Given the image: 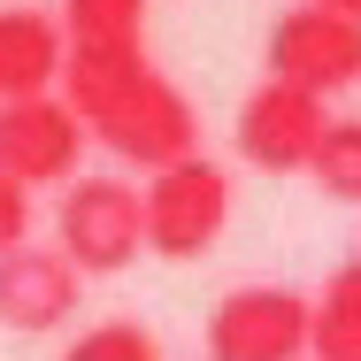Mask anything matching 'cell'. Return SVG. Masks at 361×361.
<instances>
[{
	"label": "cell",
	"instance_id": "obj_1",
	"mask_svg": "<svg viewBox=\"0 0 361 361\" xmlns=\"http://www.w3.org/2000/svg\"><path fill=\"white\" fill-rule=\"evenodd\" d=\"M70 116L85 139H100L131 169H169L185 154H200V108L177 92V77L146 54V39H108V47H62V85Z\"/></svg>",
	"mask_w": 361,
	"mask_h": 361
},
{
	"label": "cell",
	"instance_id": "obj_2",
	"mask_svg": "<svg viewBox=\"0 0 361 361\" xmlns=\"http://www.w3.org/2000/svg\"><path fill=\"white\" fill-rule=\"evenodd\" d=\"M139 216H146V254H161V262L216 254V238L231 231V169L208 161V154H185L169 169H154L139 185Z\"/></svg>",
	"mask_w": 361,
	"mask_h": 361
},
{
	"label": "cell",
	"instance_id": "obj_3",
	"mask_svg": "<svg viewBox=\"0 0 361 361\" xmlns=\"http://www.w3.org/2000/svg\"><path fill=\"white\" fill-rule=\"evenodd\" d=\"M54 254L77 277H123L146 254L139 185H123V177H70V192L54 208Z\"/></svg>",
	"mask_w": 361,
	"mask_h": 361
},
{
	"label": "cell",
	"instance_id": "obj_4",
	"mask_svg": "<svg viewBox=\"0 0 361 361\" xmlns=\"http://www.w3.org/2000/svg\"><path fill=\"white\" fill-rule=\"evenodd\" d=\"M262 62H269L277 85H300L315 100H331V92L361 85V23H346L323 0H292V8H277V23L262 39Z\"/></svg>",
	"mask_w": 361,
	"mask_h": 361
},
{
	"label": "cell",
	"instance_id": "obj_5",
	"mask_svg": "<svg viewBox=\"0 0 361 361\" xmlns=\"http://www.w3.org/2000/svg\"><path fill=\"white\" fill-rule=\"evenodd\" d=\"M307 292L238 285L208 307V361H307Z\"/></svg>",
	"mask_w": 361,
	"mask_h": 361
},
{
	"label": "cell",
	"instance_id": "obj_6",
	"mask_svg": "<svg viewBox=\"0 0 361 361\" xmlns=\"http://www.w3.org/2000/svg\"><path fill=\"white\" fill-rule=\"evenodd\" d=\"M85 123L70 116L62 92H23V100H0V177L39 192V185H70L77 161H85Z\"/></svg>",
	"mask_w": 361,
	"mask_h": 361
},
{
	"label": "cell",
	"instance_id": "obj_7",
	"mask_svg": "<svg viewBox=\"0 0 361 361\" xmlns=\"http://www.w3.org/2000/svg\"><path fill=\"white\" fill-rule=\"evenodd\" d=\"M323 123H331V108H323L315 92L262 77V85L238 100V161L262 169V177H300V169L315 161Z\"/></svg>",
	"mask_w": 361,
	"mask_h": 361
},
{
	"label": "cell",
	"instance_id": "obj_8",
	"mask_svg": "<svg viewBox=\"0 0 361 361\" xmlns=\"http://www.w3.org/2000/svg\"><path fill=\"white\" fill-rule=\"evenodd\" d=\"M77 300H85V277H77L54 246H16V254H0V323H8V331H23V338L62 331L77 315Z\"/></svg>",
	"mask_w": 361,
	"mask_h": 361
},
{
	"label": "cell",
	"instance_id": "obj_9",
	"mask_svg": "<svg viewBox=\"0 0 361 361\" xmlns=\"http://www.w3.org/2000/svg\"><path fill=\"white\" fill-rule=\"evenodd\" d=\"M62 85V23L54 8H0V100Z\"/></svg>",
	"mask_w": 361,
	"mask_h": 361
},
{
	"label": "cell",
	"instance_id": "obj_10",
	"mask_svg": "<svg viewBox=\"0 0 361 361\" xmlns=\"http://www.w3.org/2000/svg\"><path fill=\"white\" fill-rule=\"evenodd\" d=\"M307 361H361V254L338 262L323 292H307Z\"/></svg>",
	"mask_w": 361,
	"mask_h": 361
},
{
	"label": "cell",
	"instance_id": "obj_11",
	"mask_svg": "<svg viewBox=\"0 0 361 361\" xmlns=\"http://www.w3.org/2000/svg\"><path fill=\"white\" fill-rule=\"evenodd\" d=\"M62 47H108V39H146V0H62Z\"/></svg>",
	"mask_w": 361,
	"mask_h": 361
},
{
	"label": "cell",
	"instance_id": "obj_12",
	"mask_svg": "<svg viewBox=\"0 0 361 361\" xmlns=\"http://www.w3.org/2000/svg\"><path fill=\"white\" fill-rule=\"evenodd\" d=\"M307 177H315L331 200H354L361 208V116H331V123H323Z\"/></svg>",
	"mask_w": 361,
	"mask_h": 361
},
{
	"label": "cell",
	"instance_id": "obj_13",
	"mask_svg": "<svg viewBox=\"0 0 361 361\" xmlns=\"http://www.w3.org/2000/svg\"><path fill=\"white\" fill-rule=\"evenodd\" d=\"M62 361H161V338L146 331L139 315H108V323H92V331H77Z\"/></svg>",
	"mask_w": 361,
	"mask_h": 361
},
{
	"label": "cell",
	"instance_id": "obj_14",
	"mask_svg": "<svg viewBox=\"0 0 361 361\" xmlns=\"http://www.w3.org/2000/svg\"><path fill=\"white\" fill-rule=\"evenodd\" d=\"M16 246H31V192L0 177V254H16Z\"/></svg>",
	"mask_w": 361,
	"mask_h": 361
},
{
	"label": "cell",
	"instance_id": "obj_15",
	"mask_svg": "<svg viewBox=\"0 0 361 361\" xmlns=\"http://www.w3.org/2000/svg\"><path fill=\"white\" fill-rule=\"evenodd\" d=\"M323 8H338L346 23H361V0H323Z\"/></svg>",
	"mask_w": 361,
	"mask_h": 361
}]
</instances>
